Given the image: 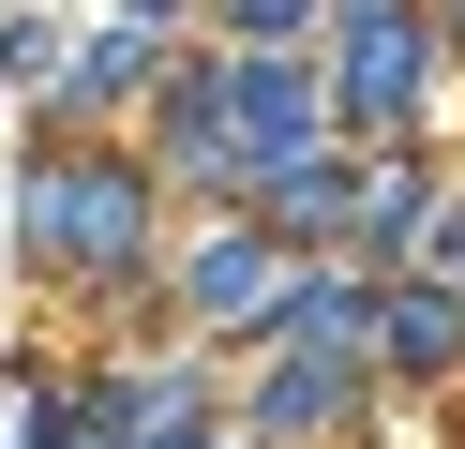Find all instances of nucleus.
I'll return each mask as SVG.
<instances>
[{
  "label": "nucleus",
  "mask_w": 465,
  "mask_h": 449,
  "mask_svg": "<svg viewBox=\"0 0 465 449\" xmlns=\"http://www.w3.org/2000/svg\"><path fill=\"white\" fill-rule=\"evenodd\" d=\"M255 419H271V434H331L345 419V359H285V375L255 389Z\"/></svg>",
  "instance_id": "nucleus-6"
},
{
  "label": "nucleus",
  "mask_w": 465,
  "mask_h": 449,
  "mask_svg": "<svg viewBox=\"0 0 465 449\" xmlns=\"http://www.w3.org/2000/svg\"><path fill=\"white\" fill-rule=\"evenodd\" d=\"M420 105V30L391 0H345V120H405Z\"/></svg>",
  "instance_id": "nucleus-3"
},
{
  "label": "nucleus",
  "mask_w": 465,
  "mask_h": 449,
  "mask_svg": "<svg viewBox=\"0 0 465 449\" xmlns=\"http://www.w3.org/2000/svg\"><path fill=\"white\" fill-rule=\"evenodd\" d=\"M31 239H45V269H75V285H121L135 239H151L135 165H45V180H31Z\"/></svg>",
  "instance_id": "nucleus-1"
},
{
  "label": "nucleus",
  "mask_w": 465,
  "mask_h": 449,
  "mask_svg": "<svg viewBox=\"0 0 465 449\" xmlns=\"http://www.w3.org/2000/svg\"><path fill=\"white\" fill-rule=\"evenodd\" d=\"M285 15H301V0H241V30H285Z\"/></svg>",
  "instance_id": "nucleus-7"
},
{
  "label": "nucleus",
  "mask_w": 465,
  "mask_h": 449,
  "mask_svg": "<svg viewBox=\"0 0 465 449\" xmlns=\"http://www.w3.org/2000/svg\"><path fill=\"white\" fill-rule=\"evenodd\" d=\"M285 285H301V299H285L301 359H361L375 345V285H361V269H285Z\"/></svg>",
  "instance_id": "nucleus-4"
},
{
  "label": "nucleus",
  "mask_w": 465,
  "mask_h": 449,
  "mask_svg": "<svg viewBox=\"0 0 465 449\" xmlns=\"http://www.w3.org/2000/svg\"><path fill=\"white\" fill-rule=\"evenodd\" d=\"M181 299H195L211 329H271V315H285V255H271V225H225V239H195Z\"/></svg>",
  "instance_id": "nucleus-2"
},
{
  "label": "nucleus",
  "mask_w": 465,
  "mask_h": 449,
  "mask_svg": "<svg viewBox=\"0 0 465 449\" xmlns=\"http://www.w3.org/2000/svg\"><path fill=\"white\" fill-rule=\"evenodd\" d=\"M375 329H391V359H420V375H435V359L465 345V285H405V299H375Z\"/></svg>",
  "instance_id": "nucleus-5"
}]
</instances>
